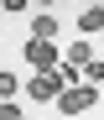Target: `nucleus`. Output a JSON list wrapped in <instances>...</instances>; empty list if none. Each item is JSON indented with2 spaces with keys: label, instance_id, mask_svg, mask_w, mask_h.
Returning <instances> with one entry per match:
<instances>
[{
  "label": "nucleus",
  "instance_id": "obj_2",
  "mask_svg": "<svg viewBox=\"0 0 104 120\" xmlns=\"http://www.w3.org/2000/svg\"><path fill=\"white\" fill-rule=\"evenodd\" d=\"M99 105V89L94 84H73V89H62V99H57V115H83V110H94Z\"/></svg>",
  "mask_w": 104,
  "mask_h": 120
},
{
  "label": "nucleus",
  "instance_id": "obj_1",
  "mask_svg": "<svg viewBox=\"0 0 104 120\" xmlns=\"http://www.w3.org/2000/svg\"><path fill=\"white\" fill-rule=\"evenodd\" d=\"M26 63H31V73H57L62 68V52H57V42H36V37H26Z\"/></svg>",
  "mask_w": 104,
  "mask_h": 120
},
{
  "label": "nucleus",
  "instance_id": "obj_8",
  "mask_svg": "<svg viewBox=\"0 0 104 120\" xmlns=\"http://www.w3.org/2000/svg\"><path fill=\"white\" fill-rule=\"evenodd\" d=\"M83 84H94V89L104 84V57H94V63H89V68H83Z\"/></svg>",
  "mask_w": 104,
  "mask_h": 120
},
{
  "label": "nucleus",
  "instance_id": "obj_7",
  "mask_svg": "<svg viewBox=\"0 0 104 120\" xmlns=\"http://www.w3.org/2000/svg\"><path fill=\"white\" fill-rule=\"evenodd\" d=\"M21 94V78L16 73H5V68H0V99H16Z\"/></svg>",
  "mask_w": 104,
  "mask_h": 120
},
{
  "label": "nucleus",
  "instance_id": "obj_6",
  "mask_svg": "<svg viewBox=\"0 0 104 120\" xmlns=\"http://www.w3.org/2000/svg\"><path fill=\"white\" fill-rule=\"evenodd\" d=\"M94 57H99V47H94V42H83V37H78V42H73V52H68V63H73V68H89Z\"/></svg>",
  "mask_w": 104,
  "mask_h": 120
},
{
  "label": "nucleus",
  "instance_id": "obj_10",
  "mask_svg": "<svg viewBox=\"0 0 104 120\" xmlns=\"http://www.w3.org/2000/svg\"><path fill=\"white\" fill-rule=\"evenodd\" d=\"M99 57H104V42H99Z\"/></svg>",
  "mask_w": 104,
  "mask_h": 120
},
{
  "label": "nucleus",
  "instance_id": "obj_4",
  "mask_svg": "<svg viewBox=\"0 0 104 120\" xmlns=\"http://www.w3.org/2000/svg\"><path fill=\"white\" fill-rule=\"evenodd\" d=\"M78 31H83V37H104V5L78 11Z\"/></svg>",
  "mask_w": 104,
  "mask_h": 120
},
{
  "label": "nucleus",
  "instance_id": "obj_5",
  "mask_svg": "<svg viewBox=\"0 0 104 120\" xmlns=\"http://www.w3.org/2000/svg\"><path fill=\"white\" fill-rule=\"evenodd\" d=\"M31 37H36V42H52V37H57V16L52 11H36L31 16Z\"/></svg>",
  "mask_w": 104,
  "mask_h": 120
},
{
  "label": "nucleus",
  "instance_id": "obj_9",
  "mask_svg": "<svg viewBox=\"0 0 104 120\" xmlns=\"http://www.w3.org/2000/svg\"><path fill=\"white\" fill-rule=\"evenodd\" d=\"M21 115H26V110H21L16 99H0V120H21Z\"/></svg>",
  "mask_w": 104,
  "mask_h": 120
},
{
  "label": "nucleus",
  "instance_id": "obj_3",
  "mask_svg": "<svg viewBox=\"0 0 104 120\" xmlns=\"http://www.w3.org/2000/svg\"><path fill=\"white\" fill-rule=\"evenodd\" d=\"M62 73H31V84H26V94H31V105H57L62 99Z\"/></svg>",
  "mask_w": 104,
  "mask_h": 120
},
{
  "label": "nucleus",
  "instance_id": "obj_11",
  "mask_svg": "<svg viewBox=\"0 0 104 120\" xmlns=\"http://www.w3.org/2000/svg\"><path fill=\"white\" fill-rule=\"evenodd\" d=\"M21 120H31V115H21Z\"/></svg>",
  "mask_w": 104,
  "mask_h": 120
}]
</instances>
